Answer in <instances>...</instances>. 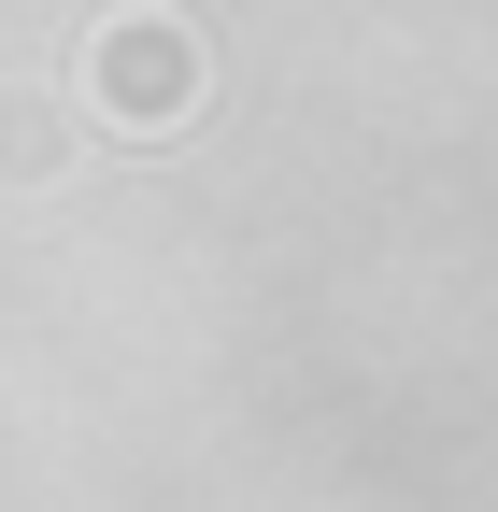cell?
I'll return each mask as SVG.
<instances>
[{
  "mask_svg": "<svg viewBox=\"0 0 498 512\" xmlns=\"http://www.w3.org/2000/svg\"><path fill=\"white\" fill-rule=\"evenodd\" d=\"M100 100H114V128H171L185 100H200V43H185L171 15H114L100 29Z\"/></svg>",
  "mask_w": 498,
  "mask_h": 512,
  "instance_id": "6da1fadb",
  "label": "cell"
}]
</instances>
